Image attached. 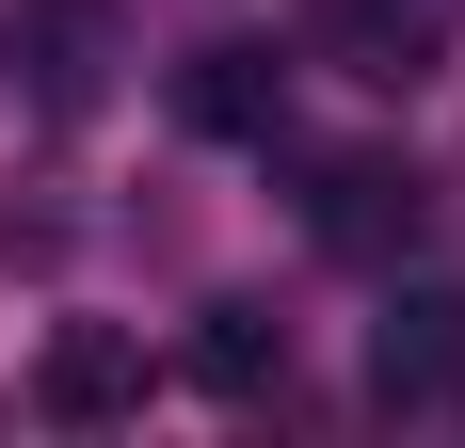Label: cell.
I'll return each mask as SVG.
<instances>
[{
    "label": "cell",
    "mask_w": 465,
    "mask_h": 448,
    "mask_svg": "<svg viewBox=\"0 0 465 448\" xmlns=\"http://www.w3.org/2000/svg\"><path fill=\"white\" fill-rule=\"evenodd\" d=\"M305 240H322V257H385V240H418V161H385V144L305 161Z\"/></svg>",
    "instance_id": "1"
},
{
    "label": "cell",
    "mask_w": 465,
    "mask_h": 448,
    "mask_svg": "<svg viewBox=\"0 0 465 448\" xmlns=\"http://www.w3.org/2000/svg\"><path fill=\"white\" fill-rule=\"evenodd\" d=\"M305 48H322L337 81L401 96V81H433V48H450V0H322V16H305Z\"/></svg>",
    "instance_id": "2"
},
{
    "label": "cell",
    "mask_w": 465,
    "mask_h": 448,
    "mask_svg": "<svg viewBox=\"0 0 465 448\" xmlns=\"http://www.w3.org/2000/svg\"><path fill=\"white\" fill-rule=\"evenodd\" d=\"M144 401V336L129 320H64L33 353V416H64V433H96V416H129Z\"/></svg>",
    "instance_id": "3"
},
{
    "label": "cell",
    "mask_w": 465,
    "mask_h": 448,
    "mask_svg": "<svg viewBox=\"0 0 465 448\" xmlns=\"http://www.w3.org/2000/svg\"><path fill=\"white\" fill-rule=\"evenodd\" d=\"M370 385H385V401H450V385H465V288H401V305H385Z\"/></svg>",
    "instance_id": "4"
},
{
    "label": "cell",
    "mask_w": 465,
    "mask_h": 448,
    "mask_svg": "<svg viewBox=\"0 0 465 448\" xmlns=\"http://www.w3.org/2000/svg\"><path fill=\"white\" fill-rule=\"evenodd\" d=\"M177 112L193 129H225V144H273V112H289V64H257V48H209L177 81Z\"/></svg>",
    "instance_id": "5"
},
{
    "label": "cell",
    "mask_w": 465,
    "mask_h": 448,
    "mask_svg": "<svg viewBox=\"0 0 465 448\" xmlns=\"http://www.w3.org/2000/svg\"><path fill=\"white\" fill-rule=\"evenodd\" d=\"M33 64H48V96L81 112V96L113 81V0H33Z\"/></svg>",
    "instance_id": "6"
},
{
    "label": "cell",
    "mask_w": 465,
    "mask_h": 448,
    "mask_svg": "<svg viewBox=\"0 0 465 448\" xmlns=\"http://www.w3.org/2000/svg\"><path fill=\"white\" fill-rule=\"evenodd\" d=\"M193 368H209L225 401H257V385H289V320H273V305H209V336H193Z\"/></svg>",
    "instance_id": "7"
}]
</instances>
